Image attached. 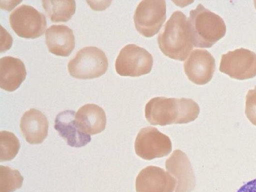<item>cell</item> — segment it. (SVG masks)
Wrapping results in <instances>:
<instances>
[{
  "label": "cell",
  "instance_id": "1",
  "mask_svg": "<svg viewBox=\"0 0 256 192\" xmlns=\"http://www.w3.org/2000/svg\"><path fill=\"white\" fill-rule=\"evenodd\" d=\"M198 104L191 98L155 97L145 106V117L152 125L162 126L186 124L195 120L200 113Z\"/></svg>",
  "mask_w": 256,
  "mask_h": 192
},
{
  "label": "cell",
  "instance_id": "2",
  "mask_svg": "<svg viewBox=\"0 0 256 192\" xmlns=\"http://www.w3.org/2000/svg\"><path fill=\"white\" fill-rule=\"evenodd\" d=\"M158 46L168 57L184 60L193 48L188 20L182 12H174L157 38Z\"/></svg>",
  "mask_w": 256,
  "mask_h": 192
},
{
  "label": "cell",
  "instance_id": "3",
  "mask_svg": "<svg viewBox=\"0 0 256 192\" xmlns=\"http://www.w3.org/2000/svg\"><path fill=\"white\" fill-rule=\"evenodd\" d=\"M188 20L192 42L195 47L210 48L226 34L224 20L201 4L190 11Z\"/></svg>",
  "mask_w": 256,
  "mask_h": 192
},
{
  "label": "cell",
  "instance_id": "4",
  "mask_svg": "<svg viewBox=\"0 0 256 192\" xmlns=\"http://www.w3.org/2000/svg\"><path fill=\"white\" fill-rule=\"evenodd\" d=\"M108 62L105 53L96 46L80 50L68 64L71 76L79 79H91L100 76L108 70Z\"/></svg>",
  "mask_w": 256,
  "mask_h": 192
},
{
  "label": "cell",
  "instance_id": "5",
  "mask_svg": "<svg viewBox=\"0 0 256 192\" xmlns=\"http://www.w3.org/2000/svg\"><path fill=\"white\" fill-rule=\"evenodd\" d=\"M152 65V56L148 50L135 44H128L120 50L115 68L121 76H139L150 73Z\"/></svg>",
  "mask_w": 256,
  "mask_h": 192
},
{
  "label": "cell",
  "instance_id": "6",
  "mask_svg": "<svg viewBox=\"0 0 256 192\" xmlns=\"http://www.w3.org/2000/svg\"><path fill=\"white\" fill-rule=\"evenodd\" d=\"M166 19L164 0H144L138 5L134 22L138 32L145 37H152L160 30Z\"/></svg>",
  "mask_w": 256,
  "mask_h": 192
},
{
  "label": "cell",
  "instance_id": "7",
  "mask_svg": "<svg viewBox=\"0 0 256 192\" xmlns=\"http://www.w3.org/2000/svg\"><path fill=\"white\" fill-rule=\"evenodd\" d=\"M10 24L19 36L34 38L42 36L46 28L45 16L32 6L22 4L12 11Z\"/></svg>",
  "mask_w": 256,
  "mask_h": 192
},
{
  "label": "cell",
  "instance_id": "8",
  "mask_svg": "<svg viewBox=\"0 0 256 192\" xmlns=\"http://www.w3.org/2000/svg\"><path fill=\"white\" fill-rule=\"evenodd\" d=\"M136 154L140 158L152 160L168 156L172 152L169 137L156 128L147 126L142 128L134 142Z\"/></svg>",
  "mask_w": 256,
  "mask_h": 192
},
{
  "label": "cell",
  "instance_id": "9",
  "mask_svg": "<svg viewBox=\"0 0 256 192\" xmlns=\"http://www.w3.org/2000/svg\"><path fill=\"white\" fill-rule=\"evenodd\" d=\"M219 70L235 79L252 78L256 76V54L242 48L228 51L222 55Z\"/></svg>",
  "mask_w": 256,
  "mask_h": 192
},
{
  "label": "cell",
  "instance_id": "10",
  "mask_svg": "<svg viewBox=\"0 0 256 192\" xmlns=\"http://www.w3.org/2000/svg\"><path fill=\"white\" fill-rule=\"evenodd\" d=\"M215 59L207 50L195 49L184 63V72L191 82L204 84L212 78L215 70Z\"/></svg>",
  "mask_w": 256,
  "mask_h": 192
},
{
  "label": "cell",
  "instance_id": "11",
  "mask_svg": "<svg viewBox=\"0 0 256 192\" xmlns=\"http://www.w3.org/2000/svg\"><path fill=\"white\" fill-rule=\"evenodd\" d=\"M176 179L164 169L150 166L142 169L136 180V192H173Z\"/></svg>",
  "mask_w": 256,
  "mask_h": 192
},
{
  "label": "cell",
  "instance_id": "12",
  "mask_svg": "<svg viewBox=\"0 0 256 192\" xmlns=\"http://www.w3.org/2000/svg\"><path fill=\"white\" fill-rule=\"evenodd\" d=\"M165 166L176 181L174 192H190L194 189V174L188 158L182 151L174 150L166 160Z\"/></svg>",
  "mask_w": 256,
  "mask_h": 192
},
{
  "label": "cell",
  "instance_id": "13",
  "mask_svg": "<svg viewBox=\"0 0 256 192\" xmlns=\"http://www.w3.org/2000/svg\"><path fill=\"white\" fill-rule=\"evenodd\" d=\"M20 128L27 142L32 144H40L48 136V122L42 112L31 108L22 115Z\"/></svg>",
  "mask_w": 256,
  "mask_h": 192
},
{
  "label": "cell",
  "instance_id": "14",
  "mask_svg": "<svg viewBox=\"0 0 256 192\" xmlns=\"http://www.w3.org/2000/svg\"><path fill=\"white\" fill-rule=\"evenodd\" d=\"M75 116L76 112L71 110L59 113L56 118L54 128L68 145L80 148L90 142L91 138L90 135L79 130L76 123Z\"/></svg>",
  "mask_w": 256,
  "mask_h": 192
},
{
  "label": "cell",
  "instance_id": "15",
  "mask_svg": "<svg viewBox=\"0 0 256 192\" xmlns=\"http://www.w3.org/2000/svg\"><path fill=\"white\" fill-rule=\"evenodd\" d=\"M75 121L80 131L93 135L105 129L106 118L105 112L101 107L88 104L78 109L76 114Z\"/></svg>",
  "mask_w": 256,
  "mask_h": 192
},
{
  "label": "cell",
  "instance_id": "16",
  "mask_svg": "<svg viewBox=\"0 0 256 192\" xmlns=\"http://www.w3.org/2000/svg\"><path fill=\"white\" fill-rule=\"evenodd\" d=\"M46 43L50 52L59 56H68L75 46L72 30L63 25H52L46 32Z\"/></svg>",
  "mask_w": 256,
  "mask_h": 192
},
{
  "label": "cell",
  "instance_id": "17",
  "mask_svg": "<svg viewBox=\"0 0 256 192\" xmlns=\"http://www.w3.org/2000/svg\"><path fill=\"white\" fill-rule=\"evenodd\" d=\"M26 72L24 63L10 56L0 59V86L8 92L16 90L25 80Z\"/></svg>",
  "mask_w": 256,
  "mask_h": 192
},
{
  "label": "cell",
  "instance_id": "18",
  "mask_svg": "<svg viewBox=\"0 0 256 192\" xmlns=\"http://www.w3.org/2000/svg\"><path fill=\"white\" fill-rule=\"evenodd\" d=\"M46 14L52 22H66L70 20L76 11V2L73 0L42 1Z\"/></svg>",
  "mask_w": 256,
  "mask_h": 192
},
{
  "label": "cell",
  "instance_id": "19",
  "mask_svg": "<svg viewBox=\"0 0 256 192\" xmlns=\"http://www.w3.org/2000/svg\"><path fill=\"white\" fill-rule=\"evenodd\" d=\"M24 178L17 170L0 166V192H13L20 188Z\"/></svg>",
  "mask_w": 256,
  "mask_h": 192
},
{
  "label": "cell",
  "instance_id": "20",
  "mask_svg": "<svg viewBox=\"0 0 256 192\" xmlns=\"http://www.w3.org/2000/svg\"><path fill=\"white\" fill-rule=\"evenodd\" d=\"M20 144L18 138L12 132H0V160L8 161L13 159L18 153Z\"/></svg>",
  "mask_w": 256,
  "mask_h": 192
},
{
  "label": "cell",
  "instance_id": "21",
  "mask_svg": "<svg viewBox=\"0 0 256 192\" xmlns=\"http://www.w3.org/2000/svg\"><path fill=\"white\" fill-rule=\"evenodd\" d=\"M245 114L251 123L256 126V86L250 90L246 94Z\"/></svg>",
  "mask_w": 256,
  "mask_h": 192
},
{
  "label": "cell",
  "instance_id": "22",
  "mask_svg": "<svg viewBox=\"0 0 256 192\" xmlns=\"http://www.w3.org/2000/svg\"><path fill=\"white\" fill-rule=\"evenodd\" d=\"M236 192H256V178L244 184Z\"/></svg>",
  "mask_w": 256,
  "mask_h": 192
},
{
  "label": "cell",
  "instance_id": "23",
  "mask_svg": "<svg viewBox=\"0 0 256 192\" xmlns=\"http://www.w3.org/2000/svg\"><path fill=\"white\" fill-rule=\"evenodd\" d=\"M254 6L256 10V0H254Z\"/></svg>",
  "mask_w": 256,
  "mask_h": 192
}]
</instances>
